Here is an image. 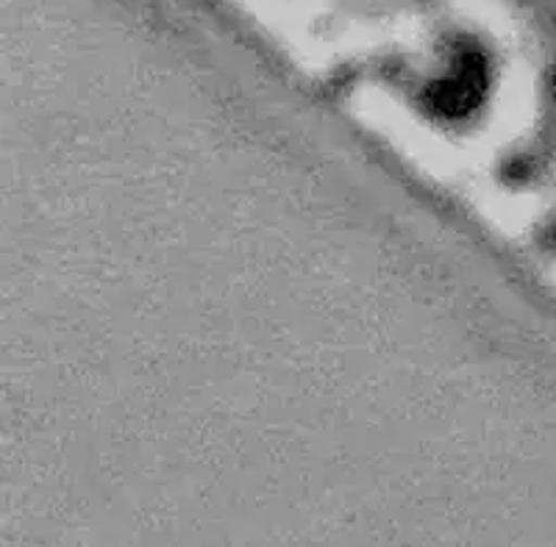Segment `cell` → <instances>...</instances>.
Instances as JSON below:
<instances>
[{
  "mask_svg": "<svg viewBox=\"0 0 556 547\" xmlns=\"http://www.w3.org/2000/svg\"><path fill=\"white\" fill-rule=\"evenodd\" d=\"M486 81H490V73H486V62L481 59V53H462L454 62V67H451L448 76L440 78L426 92V106H431V112L445 117V120L468 117L484 101Z\"/></svg>",
  "mask_w": 556,
  "mask_h": 547,
  "instance_id": "1",
  "label": "cell"
}]
</instances>
